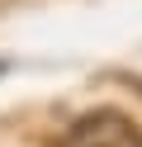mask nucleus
Segmentation results:
<instances>
[{"instance_id":"1","label":"nucleus","mask_w":142,"mask_h":147,"mask_svg":"<svg viewBox=\"0 0 142 147\" xmlns=\"http://www.w3.org/2000/svg\"><path fill=\"white\" fill-rule=\"evenodd\" d=\"M62 147H142V128L118 109H90L66 128Z\"/></svg>"},{"instance_id":"2","label":"nucleus","mask_w":142,"mask_h":147,"mask_svg":"<svg viewBox=\"0 0 142 147\" xmlns=\"http://www.w3.org/2000/svg\"><path fill=\"white\" fill-rule=\"evenodd\" d=\"M5 71H9V62H5V57H0V76H5Z\"/></svg>"}]
</instances>
